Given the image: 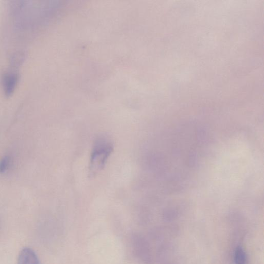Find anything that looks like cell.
<instances>
[{
  "mask_svg": "<svg viewBox=\"0 0 264 264\" xmlns=\"http://www.w3.org/2000/svg\"><path fill=\"white\" fill-rule=\"evenodd\" d=\"M114 150L111 141L105 137L97 138L92 148L89 166V176L93 177L105 168Z\"/></svg>",
  "mask_w": 264,
  "mask_h": 264,
  "instance_id": "obj_1",
  "label": "cell"
},
{
  "mask_svg": "<svg viewBox=\"0 0 264 264\" xmlns=\"http://www.w3.org/2000/svg\"><path fill=\"white\" fill-rule=\"evenodd\" d=\"M132 241L133 248L138 257L146 264H152V256L148 243L146 240L139 235H134Z\"/></svg>",
  "mask_w": 264,
  "mask_h": 264,
  "instance_id": "obj_2",
  "label": "cell"
},
{
  "mask_svg": "<svg viewBox=\"0 0 264 264\" xmlns=\"http://www.w3.org/2000/svg\"><path fill=\"white\" fill-rule=\"evenodd\" d=\"M19 80V76L14 72L5 73L2 78V85L5 95L9 96L15 90Z\"/></svg>",
  "mask_w": 264,
  "mask_h": 264,
  "instance_id": "obj_3",
  "label": "cell"
},
{
  "mask_svg": "<svg viewBox=\"0 0 264 264\" xmlns=\"http://www.w3.org/2000/svg\"><path fill=\"white\" fill-rule=\"evenodd\" d=\"M17 264H41V263L34 250L26 247L21 251Z\"/></svg>",
  "mask_w": 264,
  "mask_h": 264,
  "instance_id": "obj_4",
  "label": "cell"
},
{
  "mask_svg": "<svg viewBox=\"0 0 264 264\" xmlns=\"http://www.w3.org/2000/svg\"><path fill=\"white\" fill-rule=\"evenodd\" d=\"M247 256L243 248L238 246L235 249L233 253L234 264H247Z\"/></svg>",
  "mask_w": 264,
  "mask_h": 264,
  "instance_id": "obj_5",
  "label": "cell"
},
{
  "mask_svg": "<svg viewBox=\"0 0 264 264\" xmlns=\"http://www.w3.org/2000/svg\"><path fill=\"white\" fill-rule=\"evenodd\" d=\"M11 159L9 156H4L0 161V174H4L7 171L11 164Z\"/></svg>",
  "mask_w": 264,
  "mask_h": 264,
  "instance_id": "obj_6",
  "label": "cell"
}]
</instances>
